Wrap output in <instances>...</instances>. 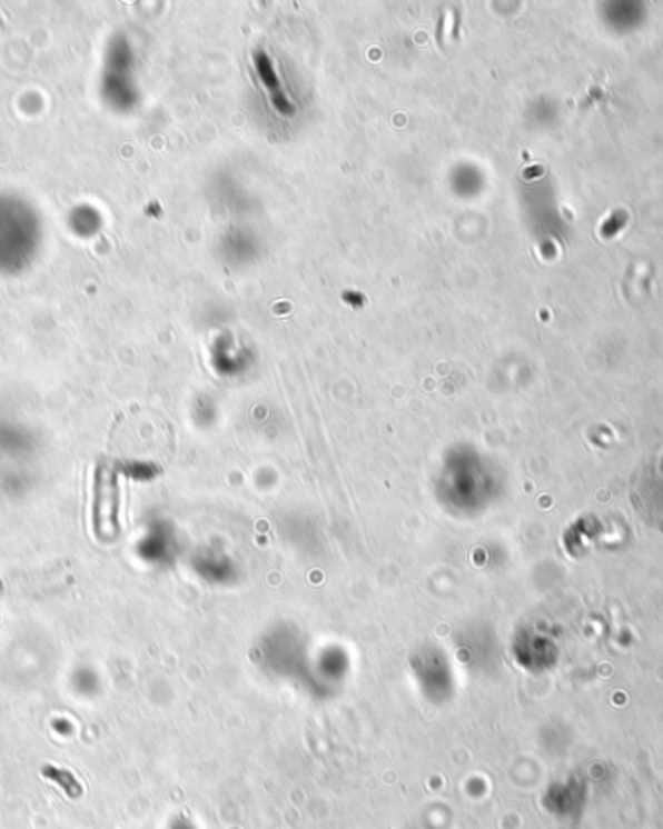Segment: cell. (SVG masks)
Instances as JSON below:
<instances>
[{
    "label": "cell",
    "mask_w": 663,
    "mask_h": 829,
    "mask_svg": "<svg viewBox=\"0 0 663 829\" xmlns=\"http://www.w3.org/2000/svg\"><path fill=\"white\" fill-rule=\"evenodd\" d=\"M631 502L642 520L663 531V450L636 471L631 485Z\"/></svg>",
    "instance_id": "cell-1"
},
{
    "label": "cell",
    "mask_w": 663,
    "mask_h": 829,
    "mask_svg": "<svg viewBox=\"0 0 663 829\" xmlns=\"http://www.w3.org/2000/svg\"><path fill=\"white\" fill-rule=\"evenodd\" d=\"M117 508H119V487L113 469L101 463L96 476V502H93V520L99 533L117 529Z\"/></svg>",
    "instance_id": "cell-2"
}]
</instances>
